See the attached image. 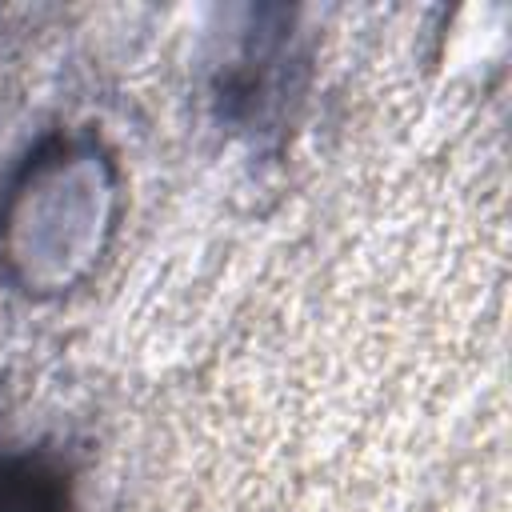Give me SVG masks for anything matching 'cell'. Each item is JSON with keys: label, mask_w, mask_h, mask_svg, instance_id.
<instances>
[{"label": "cell", "mask_w": 512, "mask_h": 512, "mask_svg": "<svg viewBox=\"0 0 512 512\" xmlns=\"http://www.w3.org/2000/svg\"><path fill=\"white\" fill-rule=\"evenodd\" d=\"M0 512H72L68 476L32 452L0 456Z\"/></svg>", "instance_id": "cell-1"}]
</instances>
